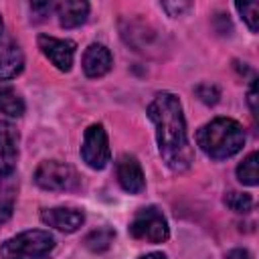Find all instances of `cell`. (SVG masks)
I'll list each match as a JSON object with an SVG mask.
<instances>
[{"mask_svg":"<svg viewBox=\"0 0 259 259\" xmlns=\"http://www.w3.org/2000/svg\"><path fill=\"white\" fill-rule=\"evenodd\" d=\"M148 117L156 125L158 150L172 172H186L192 164V148L186 136L182 105L172 93H158L148 105Z\"/></svg>","mask_w":259,"mask_h":259,"instance_id":"obj_1","label":"cell"},{"mask_svg":"<svg viewBox=\"0 0 259 259\" xmlns=\"http://www.w3.org/2000/svg\"><path fill=\"white\" fill-rule=\"evenodd\" d=\"M196 144L212 160H225L243 148L245 132L241 123L231 117H214L196 132Z\"/></svg>","mask_w":259,"mask_h":259,"instance_id":"obj_2","label":"cell"},{"mask_svg":"<svg viewBox=\"0 0 259 259\" xmlns=\"http://www.w3.org/2000/svg\"><path fill=\"white\" fill-rule=\"evenodd\" d=\"M55 249V239L49 231L32 229L6 239L0 245V259H45Z\"/></svg>","mask_w":259,"mask_h":259,"instance_id":"obj_3","label":"cell"},{"mask_svg":"<svg viewBox=\"0 0 259 259\" xmlns=\"http://www.w3.org/2000/svg\"><path fill=\"white\" fill-rule=\"evenodd\" d=\"M130 235L148 243H164L170 237L166 217L156 206H144L130 223Z\"/></svg>","mask_w":259,"mask_h":259,"instance_id":"obj_4","label":"cell"},{"mask_svg":"<svg viewBox=\"0 0 259 259\" xmlns=\"http://www.w3.org/2000/svg\"><path fill=\"white\" fill-rule=\"evenodd\" d=\"M34 182L45 190H75L79 186V174L65 162L47 160L34 170Z\"/></svg>","mask_w":259,"mask_h":259,"instance_id":"obj_5","label":"cell"},{"mask_svg":"<svg viewBox=\"0 0 259 259\" xmlns=\"http://www.w3.org/2000/svg\"><path fill=\"white\" fill-rule=\"evenodd\" d=\"M81 158L93 170H101L107 166L111 152H109L107 134L101 123H93L85 130L83 144H81Z\"/></svg>","mask_w":259,"mask_h":259,"instance_id":"obj_6","label":"cell"},{"mask_svg":"<svg viewBox=\"0 0 259 259\" xmlns=\"http://www.w3.org/2000/svg\"><path fill=\"white\" fill-rule=\"evenodd\" d=\"M38 47H40L42 55L59 71H69L71 69L73 57H75V49H77L73 40H65V38H55V36L40 34L38 36Z\"/></svg>","mask_w":259,"mask_h":259,"instance_id":"obj_7","label":"cell"},{"mask_svg":"<svg viewBox=\"0 0 259 259\" xmlns=\"http://www.w3.org/2000/svg\"><path fill=\"white\" fill-rule=\"evenodd\" d=\"M18 160V130L10 121H0V174H14Z\"/></svg>","mask_w":259,"mask_h":259,"instance_id":"obj_8","label":"cell"},{"mask_svg":"<svg viewBox=\"0 0 259 259\" xmlns=\"http://www.w3.org/2000/svg\"><path fill=\"white\" fill-rule=\"evenodd\" d=\"M115 172H117V180H119V184H121V188L125 192L138 194V192H142L146 188V178H144L142 166H140L136 156H132V154L119 156Z\"/></svg>","mask_w":259,"mask_h":259,"instance_id":"obj_9","label":"cell"},{"mask_svg":"<svg viewBox=\"0 0 259 259\" xmlns=\"http://www.w3.org/2000/svg\"><path fill=\"white\" fill-rule=\"evenodd\" d=\"M40 221L63 233H75L85 223V214L77 208H47L40 212Z\"/></svg>","mask_w":259,"mask_h":259,"instance_id":"obj_10","label":"cell"},{"mask_svg":"<svg viewBox=\"0 0 259 259\" xmlns=\"http://www.w3.org/2000/svg\"><path fill=\"white\" fill-rule=\"evenodd\" d=\"M111 65H113V57L107 47L97 45V42L87 47V51L83 55V71L87 77H91V79L103 77L111 69Z\"/></svg>","mask_w":259,"mask_h":259,"instance_id":"obj_11","label":"cell"},{"mask_svg":"<svg viewBox=\"0 0 259 259\" xmlns=\"http://www.w3.org/2000/svg\"><path fill=\"white\" fill-rule=\"evenodd\" d=\"M59 22L63 28H75L81 26L89 16V4L83 0H65L55 4Z\"/></svg>","mask_w":259,"mask_h":259,"instance_id":"obj_12","label":"cell"},{"mask_svg":"<svg viewBox=\"0 0 259 259\" xmlns=\"http://www.w3.org/2000/svg\"><path fill=\"white\" fill-rule=\"evenodd\" d=\"M24 67V55L14 42L0 45V79L16 77Z\"/></svg>","mask_w":259,"mask_h":259,"instance_id":"obj_13","label":"cell"},{"mask_svg":"<svg viewBox=\"0 0 259 259\" xmlns=\"http://www.w3.org/2000/svg\"><path fill=\"white\" fill-rule=\"evenodd\" d=\"M0 113L8 117H20L24 113V101L10 85H0Z\"/></svg>","mask_w":259,"mask_h":259,"instance_id":"obj_14","label":"cell"},{"mask_svg":"<svg viewBox=\"0 0 259 259\" xmlns=\"http://www.w3.org/2000/svg\"><path fill=\"white\" fill-rule=\"evenodd\" d=\"M113 237H115V231L113 229H109V227H99V229H95V231H91L87 237H85V247L89 249V251H93V253H101V251H105L111 243H113Z\"/></svg>","mask_w":259,"mask_h":259,"instance_id":"obj_15","label":"cell"},{"mask_svg":"<svg viewBox=\"0 0 259 259\" xmlns=\"http://www.w3.org/2000/svg\"><path fill=\"white\" fill-rule=\"evenodd\" d=\"M237 178L243 184H247V186H255L259 182V174H257V152H251L237 166Z\"/></svg>","mask_w":259,"mask_h":259,"instance_id":"obj_16","label":"cell"},{"mask_svg":"<svg viewBox=\"0 0 259 259\" xmlns=\"http://www.w3.org/2000/svg\"><path fill=\"white\" fill-rule=\"evenodd\" d=\"M225 204L231 210H235V212H249L251 206H253V198L247 192H235V190H231L225 196Z\"/></svg>","mask_w":259,"mask_h":259,"instance_id":"obj_17","label":"cell"},{"mask_svg":"<svg viewBox=\"0 0 259 259\" xmlns=\"http://www.w3.org/2000/svg\"><path fill=\"white\" fill-rule=\"evenodd\" d=\"M235 8L239 10L241 18L247 22L249 30H251V32H257V18H259L257 12H259V4H257V2H237Z\"/></svg>","mask_w":259,"mask_h":259,"instance_id":"obj_18","label":"cell"},{"mask_svg":"<svg viewBox=\"0 0 259 259\" xmlns=\"http://www.w3.org/2000/svg\"><path fill=\"white\" fill-rule=\"evenodd\" d=\"M196 95L200 97V101H204V103H208V105H214V103L219 101V97H221V91H219L217 85L202 83V85L196 87Z\"/></svg>","mask_w":259,"mask_h":259,"instance_id":"obj_19","label":"cell"},{"mask_svg":"<svg viewBox=\"0 0 259 259\" xmlns=\"http://www.w3.org/2000/svg\"><path fill=\"white\" fill-rule=\"evenodd\" d=\"M14 180H12V174L10 176H2L0 174V202H8V204H14Z\"/></svg>","mask_w":259,"mask_h":259,"instance_id":"obj_20","label":"cell"},{"mask_svg":"<svg viewBox=\"0 0 259 259\" xmlns=\"http://www.w3.org/2000/svg\"><path fill=\"white\" fill-rule=\"evenodd\" d=\"M30 10H32V14L36 18H45V16H49L55 10V4L53 2H32L30 4Z\"/></svg>","mask_w":259,"mask_h":259,"instance_id":"obj_21","label":"cell"},{"mask_svg":"<svg viewBox=\"0 0 259 259\" xmlns=\"http://www.w3.org/2000/svg\"><path fill=\"white\" fill-rule=\"evenodd\" d=\"M162 8H164L170 16H180L184 10H188V8H190V4H188V2H176V4L164 2V4H162Z\"/></svg>","mask_w":259,"mask_h":259,"instance_id":"obj_22","label":"cell"},{"mask_svg":"<svg viewBox=\"0 0 259 259\" xmlns=\"http://www.w3.org/2000/svg\"><path fill=\"white\" fill-rule=\"evenodd\" d=\"M249 107H251V113L257 115V81L255 79H253L251 89H249Z\"/></svg>","mask_w":259,"mask_h":259,"instance_id":"obj_23","label":"cell"},{"mask_svg":"<svg viewBox=\"0 0 259 259\" xmlns=\"http://www.w3.org/2000/svg\"><path fill=\"white\" fill-rule=\"evenodd\" d=\"M12 208L14 204H8V202H0V225H4L10 217H12Z\"/></svg>","mask_w":259,"mask_h":259,"instance_id":"obj_24","label":"cell"},{"mask_svg":"<svg viewBox=\"0 0 259 259\" xmlns=\"http://www.w3.org/2000/svg\"><path fill=\"white\" fill-rule=\"evenodd\" d=\"M227 259H251V255H249V251H245V249H237V251H231V253L227 255Z\"/></svg>","mask_w":259,"mask_h":259,"instance_id":"obj_25","label":"cell"},{"mask_svg":"<svg viewBox=\"0 0 259 259\" xmlns=\"http://www.w3.org/2000/svg\"><path fill=\"white\" fill-rule=\"evenodd\" d=\"M142 259H166V255H164V253H148V255H144Z\"/></svg>","mask_w":259,"mask_h":259,"instance_id":"obj_26","label":"cell"},{"mask_svg":"<svg viewBox=\"0 0 259 259\" xmlns=\"http://www.w3.org/2000/svg\"><path fill=\"white\" fill-rule=\"evenodd\" d=\"M2 28H4V22H2V16H0V34H2Z\"/></svg>","mask_w":259,"mask_h":259,"instance_id":"obj_27","label":"cell"}]
</instances>
